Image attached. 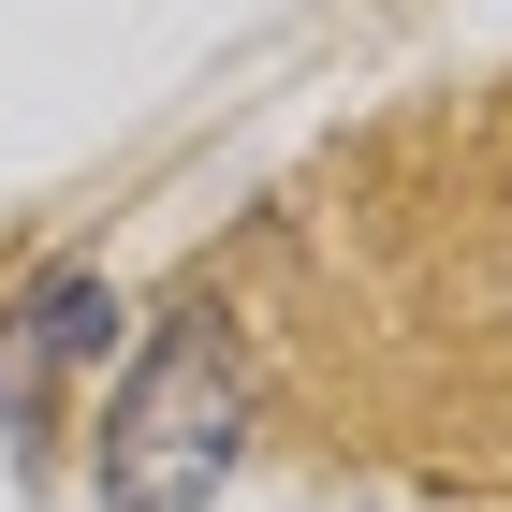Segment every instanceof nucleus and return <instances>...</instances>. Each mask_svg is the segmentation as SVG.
<instances>
[{
    "instance_id": "nucleus-1",
    "label": "nucleus",
    "mask_w": 512,
    "mask_h": 512,
    "mask_svg": "<svg viewBox=\"0 0 512 512\" xmlns=\"http://www.w3.org/2000/svg\"><path fill=\"white\" fill-rule=\"evenodd\" d=\"M235 425H249V352L220 308H176L147 337V366L118 381L103 410V454H88V498L103 512H205L220 469H235Z\"/></svg>"
},
{
    "instance_id": "nucleus-2",
    "label": "nucleus",
    "mask_w": 512,
    "mask_h": 512,
    "mask_svg": "<svg viewBox=\"0 0 512 512\" xmlns=\"http://www.w3.org/2000/svg\"><path fill=\"white\" fill-rule=\"evenodd\" d=\"M103 322H118V293H103L88 264L30 278V308L0 322V425H44V410H59V366L103 352Z\"/></svg>"
}]
</instances>
